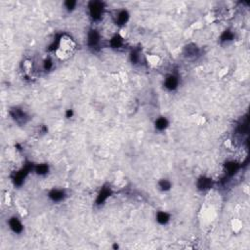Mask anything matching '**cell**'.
I'll list each match as a JSON object with an SVG mask.
<instances>
[{"label":"cell","mask_w":250,"mask_h":250,"mask_svg":"<svg viewBox=\"0 0 250 250\" xmlns=\"http://www.w3.org/2000/svg\"><path fill=\"white\" fill-rule=\"evenodd\" d=\"M103 11V5L100 2H92L90 4V14L94 19H98Z\"/></svg>","instance_id":"cell-1"},{"label":"cell","mask_w":250,"mask_h":250,"mask_svg":"<svg viewBox=\"0 0 250 250\" xmlns=\"http://www.w3.org/2000/svg\"><path fill=\"white\" fill-rule=\"evenodd\" d=\"M10 226H11V228H12V230L14 231H16V233H20V231L23 230L22 224H21L16 218H13V219L10 221Z\"/></svg>","instance_id":"cell-2"},{"label":"cell","mask_w":250,"mask_h":250,"mask_svg":"<svg viewBox=\"0 0 250 250\" xmlns=\"http://www.w3.org/2000/svg\"><path fill=\"white\" fill-rule=\"evenodd\" d=\"M165 84H166L167 88H169V89L176 88V86L178 85V79H177V77H175V76H169L168 78H167L166 82H165Z\"/></svg>","instance_id":"cell-3"},{"label":"cell","mask_w":250,"mask_h":250,"mask_svg":"<svg viewBox=\"0 0 250 250\" xmlns=\"http://www.w3.org/2000/svg\"><path fill=\"white\" fill-rule=\"evenodd\" d=\"M98 41H99V35H98V33L96 32L95 31H93L92 32L89 34V39H88L89 45H91V46H95V45L98 43Z\"/></svg>","instance_id":"cell-4"},{"label":"cell","mask_w":250,"mask_h":250,"mask_svg":"<svg viewBox=\"0 0 250 250\" xmlns=\"http://www.w3.org/2000/svg\"><path fill=\"white\" fill-rule=\"evenodd\" d=\"M210 186H211V181L209 179L201 178L200 180L198 181V188H200V189H208Z\"/></svg>","instance_id":"cell-5"},{"label":"cell","mask_w":250,"mask_h":250,"mask_svg":"<svg viewBox=\"0 0 250 250\" xmlns=\"http://www.w3.org/2000/svg\"><path fill=\"white\" fill-rule=\"evenodd\" d=\"M50 196L54 199V200H61L64 198V192L61 191H53L50 194Z\"/></svg>","instance_id":"cell-6"},{"label":"cell","mask_w":250,"mask_h":250,"mask_svg":"<svg viewBox=\"0 0 250 250\" xmlns=\"http://www.w3.org/2000/svg\"><path fill=\"white\" fill-rule=\"evenodd\" d=\"M168 219H169V217H168V215H167L166 213H163V212L158 213V215H157V221L159 222V223H161V224L166 223V222L168 221Z\"/></svg>","instance_id":"cell-7"},{"label":"cell","mask_w":250,"mask_h":250,"mask_svg":"<svg viewBox=\"0 0 250 250\" xmlns=\"http://www.w3.org/2000/svg\"><path fill=\"white\" fill-rule=\"evenodd\" d=\"M155 125H156V128H158L159 130L164 129V128L167 126L166 119H165V118H159V119H157V121H156V123H155Z\"/></svg>","instance_id":"cell-8"},{"label":"cell","mask_w":250,"mask_h":250,"mask_svg":"<svg viewBox=\"0 0 250 250\" xmlns=\"http://www.w3.org/2000/svg\"><path fill=\"white\" fill-rule=\"evenodd\" d=\"M127 19H128V14L126 13L125 11H122V12L119 13L118 18H117V21H118L119 24L120 25L124 24L126 21H127Z\"/></svg>","instance_id":"cell-9"},{"label":"cell","mask_w":250,"mask_h":250,"mask_svg":"<svg viewBox=\"0 0 250 250\" xmlns=\"http://www.w3.org/2000/svg\"><path fill=\"white\" fill-rule=\"evenodd\" d=\"M238 166L237 164L235 163H229L228 165H227V170H228V172L230 174H235V171L237 170Z\"/></svg>","instance_id":"cell-10"},{"label":"cell","mask_w":250,"mask_h":250,"mask_svg":"<svg viewBox=\"0 0 250 250\" xmlns=\"http://www.w3.org/2000/svg\"><path fill=\"white\" fill-rule=\"evenodd\" d=\"M109 191H107V190H104V191H103V192L100 194L99 198H98V202H99V203L103 202V201H104L105 199L107 198V196H109Z\"/></svg>","instance_id":"cell-11"},{"label":"cell","mask_w":250,"mask_h":250,"mask_svg":"<svg viewBox=\"0 0 250 250\" xmlns=\"http://www.w3.org/2000/svg\"><path fill=\"white\" fill-rule=\"evenodd\" d=\"M121 43H122V41H121V39L119 37H117V36H116V37H114L113 39L111 40V45L113 47H119L121 45Z\"/></svg>","instance_id":"cell-12"},{"label":"cell","mask_w":250,"mask_h":250,"mask_svg":"<svg viewBox=\"0 0 250 250\" xmlns=\"http://www.w3.org/2000/svg\"><path fill=\"white\" fill-rule=\"evenodd\" d=\"M47 170H48V168H47L46 165H40V166L37 168V173L38 174H44V173H46Z\"/></svg>","instance_id":"cell-13"},{"label":"cell","mask_w":250,"mask_h":250,"mask_svg":"<svg viewBox=\"0 0 250 250\" xmlns=\"http://www.w3.org/2000/svg\"><path fill=\"white\" fill-rule=\"evenodd\" d=\"M233 38V34H231L230 31H227V32L224 33V35L222 36V39L223 40H230Z\"/></svg>","instance_id":"cell-14"},{"label":"cell","mask_w":250,"mask_h":250,"mask_svg":"<svg viewBox=\"0 0 250 250\" xmlns=\"http://www.w3.org/2000/svg\"><path fill=\"white\" fill-rule=\"evenodd\" d=\"M160 186H161L162 189L167 190V189H169V188H170V183H169L168 181L164 180V181H162V182L160 183Z\"/></svg>","instance_id":"cell-15"},{"label":"cell","mask_w":250,"mask_h":250,"mask_svg":"<svg viewBox=\"0 0 250 250\" xmlns=\"http://www.w3.org/2000/svg\"><path fill=\"white\" fill-rule=\"evenodd\" d=\"M74 5H75L74 1H66V8H68V9H72L73 7H74Z\"/></svg>","instance_id":"cell-16"},{"label":"cell","mask_w":250,"mask_h":250,"mask_svg":"<svg viewBox=\"0 0 250 250\" xmlns=\"http://www.w3.org/2000/svg\"><path fill=\"white\" fill-rule=\"evenodd\" d=\"M51 62L50 61H48V62H46V64H45V68H47V70H49L50 68H51Z\"/></svg>","instance_id":"cell-17"}]
</instances>
